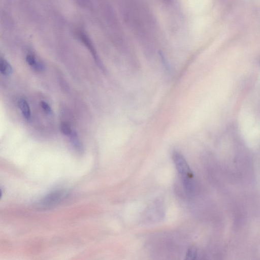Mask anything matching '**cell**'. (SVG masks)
Here are the masks:
<instances>
[{
  "instance_id": "obj_8",
  "label": "cell",
  "mask_w": 260,
  "mask_h": 260,
  "mask_svg": "<svg viewBox=\"0 0 260 260\" xmlns=\"http://www.w3.org/2000/svg\"><path fill=\"white\" fill-rule=\"evenodd\" d=\"M197 250L193 247H190L188 249L186 255V259H195L197 256Z\"/></svg>"
},
{
  "instance_id": "obj_3",
  "label": "cell",
  "mask_w": 260,
  "mask_h": 260,
  "mask_svg": "<svg viewBox=\"0 0 260 260\" xmlns=\"http://www.w3.org/2000/svg\"><path fill=\"white\" fill-rule=\"evenodd\" d=\"M18 106L24 118L27 121L31 119V111L29 105L26 100L20 99L18 102Z\"/></svg>"
},
{
  "instance_id": "obj_1",
  "label": "cell",
  "mask_w": 260,
  "mask_h": 260,
  "mask_svg": "<svg viewBox=\"0 0 260 260\" xmlns=\"http://www.w3.org/2000/svg\"><path fill=\"white\" fill-rule=\"evenodd\" d=\"M172 159L182 179L183 187L186 192L192 193L195 187L193 174L187 162L183 155L178 151L173 152Z\"/></svg>"
},
{
  "instance_id": "obj_2",
  "label": "cell",
  "mask_w": 260,
  "mask_h": 260,
  "mask_svg": "<svg viewBox=\"0 0 260 260\" xmlns=\"http://www.w3.org/2000/svg\"><path fill=\"white\" fill-rule=\"evenodd\" d=\"M68 196V193L66 190L54 191L43 198L38 203V207L44 209L52 208L63 200Z\"/></svg>"
},
{
  "instance_id": "obj_7",
  "label": "cell",
  "mask_w": 260,
  "mask_h": 260,
  "mask_svg": "<svg viewBox=\"0 0 260 260\" xmlns=\"http://www.w3.org/2000/svg\"><path fill=\"white\" fill-rule=\"evenodd\" d=\"M40 105L43 110L48 115H51L52 110L50 105L45 101H41Z\"/></svg>"
},
{
  "instance_id": "obj_5",
  "label": "cell",
  "mask_w": 260,
  "mask_h": 260,
  "mask_svg": "<svg viewBox=\"0 0 260 260\" xmlns=\"http://www.w3.org/2000/svg\"><path fill=\"white\" fill-rule=\"evenodd\" d=\"M13 68L10 63L4 58L0 59V72L4 76L11 75L13 73Z\"/></svg>"
},
{
  "instance_id": "obj_6",
  "label": "cell",
  "mask_w": 260,
  "mask_h": 260,
  "mask_svg": "<svg viewBox=\"0 0 260 260\" xmlns=\"http://www.w3.org/2000/svg\"><path fill=\"white\" fill-rule=\"evenodd\" d=\"M59 129L61 133L68 137H69L74 131L70 124L66 122L60 123Z\"/></svg>"
},
{
  "instance_id": "obj_4",
  "label": "cell",
  "mask_w": 260,
  "mask_h": 260,
  "mask_svg": "<svg viewBox=\"0 0 260 260\" xmlns=\"http://www.w3.org/2000/svg\"><path fill=\"white\" fill-rule=\"evenodd\" d=\"M27 64L36 71L41 72L45 69V66L41 61L38 60L32 55L28 54L26 57Z\"/></svg>"
}]
</instances>
